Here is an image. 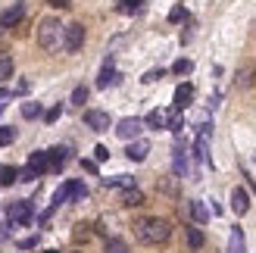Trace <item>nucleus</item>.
I'll list each match as a JSON object with an SVG mask.
<instances>
[{"label":"nucleus","mask_w":256,"mask_h":253,"mask_svg":"<svg viewBox=\"0 0 256 253\" xmlns=\"http://www.w3.org/2000/svg\"><path fill=\"white\" fill-rule=\"evenodd\" d=\"M6 219L12 225H28L32 222V204L28 200H16V204L6 206Z\"/></svg>","instance_id":"39448f33"},{"label":"nucleus","mask_w":256,"mask_h":253,"mask_svg":"<svg viewBox=\"0 0 256 253\" xmlns=\"http://www.w3.org/2000/svg\"><path fill=\"white\" fill-rule=\"evenodd\" d=\"M19 247H22V250H32V247H38V234H32V238H22V241H19Z\"/></svg>","instance_id":"f704fd0d"},{"label":"nucleus","mask_w":256,"mask_h":253,"mask_svg":"<svg viewBox=\"0 0 256 253\" xmlns=\"http://www.w3.org/2000/svg\"><path fill=\"white\" fill-rule=\"evenodd\" d=\"M4 106H6V104H4V100H0V112H4Z\"/></svg>","instance_id":"ea45409f"},{"label":"nucleus","mask_w":256,"mask_h":253,"mask_svg":"<svg viewBox=\"0 0 256 253\" xmlns=\"http://www.w3.org/2000/svg\"><path fill=\"white\" fill-rule=\"evenodd\" d=\"M25 16V4H12L4 16H0V28H12V25H19Z\"/></svg>","instance_id":"9d476101"},{"label":"nucleus","mask_w":256,"mask_h":253,"mask_svg":"<svg viewBox=\"0 0 256 253\" xmlns=\"http://www.w3.org/2000/svg\"><path fill=\"white\" fill-rule=\"evenodd\" d=\"M82 169L91 172V175H97V160H82Z\"/></svg>","instance_id":"c9c22d12"},{"label":"nucleus","mask_w":256,"mask_h":253,"mask_svg":"<svg viewBox=\"0 0 256 253\" xmlns=\"http://www.w3.org/2000/svg\"><path fill=\"white\" fill-rule=\"evenodd\" d=\"M188 16V12H184V6H172V12H169V22H182Z\"/></svg>","instance_id":"473e14b6"},{"label":"nucleus","mask_w":256,"mask_h":253,"mask_svg":"<svg viewBox=\"0 0 256 253\" xmlns=\"http://www.w3.org/2000/svg\"><path fill=\"white\" fill-rule=\"evenodd\" d=\"M47 253H56V250H47Z\"/></svg>","instance_id":"a19ab883"},{"label":"nucleus","mask_w":256,"mask_h":253,"mask_svg":"<svg viewBox=\"0 0 256 253\" xmlns=\"http://www.w3.org/2000/svg\"><path fill=\"white\" fill-rule=\"evenodd\" d=\"M188 210H190V219H194L197 225H206V222H210V210L203 206V200H190Z\"/></svg>","instance_id":"dca6fc26"},{"label":"nucleus","mask_w":256,"mask_h":253,"mask_svg":"<svg viewBox=\"0 0 256 253\" xmlns=\"http://www.w3.org/2000/svg\"><path fill=\"white\" fill-rule=\"evenodd\" d=\"M60 116H62V104H56V106H50V110L44 112V119H47V125H54V122H56Z\"/></svg>","instance_id":"7c9ffc66"},{"label":"nucleus","mask_w":256,"mask_h":253,"mask_svg":"<svg viewBox=\"0 0 256 253\" xmlns=\"http://www.w3.org/2000/svg\"><path fill=\"white\" fill-rule=\"evenodd\" d=\"M122 206H140V204H144V194H140L138 191V188H128V191H122Z\"/></svg>","instance_id":"a211bd4d"},{"label":"nucleus","mask_w":256,"mask_h":253,"mask_svg":"<svg viewBox=\"0 0 256 253\" xmlns=\"http://www.w3.org/2000/svg\"><path fill=\"white\" fill-rule=\"evenodd\" d=\"M188 244L194 247V250H200L203 247V232L200 228H188Z\"/></svg>","instance_id":"c85d7f7f"},{"label":"nucleus","mask_w":256,"mask_h":253,"mask_svg":"<svg viewBox=\"0 0 256 253\" xmlns=\"http://www.w3.org/2000/svg\"><path fill=\"white\" fill-rule=\"evenodd\" d=\"M62 38H66V25H62L60 19H41V25H38V44H41L44 50H60L62 47Z\"/></svg>","instance_id":"f03ea898"},{"label":"nucleus","mask_w":256,"mask_h":253,"mask_svg":"<svg viewBox=\"0 0 256 253\" xmlns=\"http://www.w3.org/2000/svg\"><path fill=\"white\" fill-rule=\"evenodd\" d=\"M10 97H12V91H6V88H0V100H4V104H6Z\"/></svg>","instance_id":"58836bf2"},{"label":"nucleus","mask_w":256,"mask_h":253,"mask_svg":"<svg viewBox=\"0 0 256 253\" xmlns=\"http://www.w3.org/2000/svg\"><path fill=\"white\" fill-rule=\"evenodd\" d=\"M47 4L54 6V10H69V6H72V0H47Z\"/></svg>","instance_id":"e433bc0d"},{"label":"nucleus","mask_w":256,"mask_h":253,"mask_svg":"<svg viewBox=\"0 0 256 253\" xmlns=\"http://www.w3.org/2000/svg\"><path fill=\"white\" fill-rule=\"evenodd\" d=\"M84 125L91 132H110V112H104V110H88L84 112Z\"/></svg>","instance_id":"423d86ee"},{"label":"nucleus","mask_w":256,"mask_h":253,"mask_svg":"<svg viewBox=\"0 0 256 253\" xmlns=\"http://www.w3.org/2000/svg\"><path fill=\"white\" fill-rule=\"evenodd\" d=\"M10 232H12V222H6L4 228H0V241H6V238H10Z\"/></svg>","instance_id":"4c0bfd02"},{"label":"nucleus","mask_w":256,"mask_h":253,"mask_svg":"<svg viewBox=\"0 0 256 253\" xmlns=\"http://www.w3.org/2000/svg\"><path fill=\"white\" fill-rule=\"evenodd\" d=\"M38 116H41V104H34V100L22 104V119H38Z\"/></svg>","instance_id":"393cba45"},{"label":"nucleus","mask_w":256,"mask_h":253,"mask_svg":"<svg viewBox=\"0 0 256 253\" xmlns=\"http://www.w3.org/2000/svg\"><path fill=\"white\" fill-rule=\"evenodd\" d=\"M106 188H122V191H128V188H138L132 175H116V178H104Z\"/></svg>","instance_id":"6ab92c4d"},{"label":"nucleus","mask_w":256,"mask_h":253,"mask_svg":"<svg viewBox=\"0 0 256 253\" xmlns=\"http://www.w3.org/2000/svg\"><path fill=\"white\" fill-rule=\"evenodd\" d=\"M144 125L147 128H166V125H169V110H150Z\"/></svg>","instance_id":"2eb2a0df"},{"label":"nucleus","mask_w":256,"mask_h":253,"mask_svg":"<svg viewBox=\"0 0 256 253\" xmlns=\"http://www.w3.org/2000/svg\"><path fill=\"white\" fill-rule=\"evenodd\" d=\"M69 104H72V106H84V104H88V88H84V84H78V88L72 91Z\"/></svg>","instance_id":"b1692460"},{"label":"nucleus","mask_w":256,"mask_h":253,"mask_svg":"<svg viewBox=\"0 0 256 253\" xmlns=\"http://www.w3.org/2000/svg\"><path fill=\"white\" fill-rule=\"evenodd\" d=\"M12 182H19V169L16 166H0V184H12Z\"/></svg>","instance_id":"4be33fe9"},{"label":"nucleus","mask_w":256,"mask_h":253,"mask_svg":"<svg viewBox=\"0 0 256 253\" xmlns=\"http://www.w3.org/2000/svg\"><path fill=\"white\" fill-rule=\"evenodd\" d=\"M172 72H175V75H188V72H194V62H190V60H175Z\"/></svg>","instance_id":"c756f323"},{"label":"nucleus","mask_w":256,"mask_h":253,"mask_svg":"<svg viewBox=\"0 0 256 253\" xmlns=\"http://www.w3.org/2000/svg\"><path fill=\"white\" fill-rule=\"evenodd\" d=\"M82 44H84V25H82V22H72V25H66L62 50H66V54H78V50H82Z\"/></svg>","instance_id":"20e7f679"},{"label":"nucleus","mask_w":256,"mask_h":253,"mask_svg":"<svg viewBox=\"0 0 256 253\" xmlns=\"http://www.w3.org/2000/svg\"><path fill=\"white\" fill-rule=\"evenodd\" d=\"M144 4H147V0H116V10L132 16V12H140V10H144Z\"/></svg>","instance_id":"aec40b11"},{"label":"nucleus","mask_w":256,"mask_h":253,"mask_svg":"<svg viewBox=\"0 0 256 253\" xmlns=\"http://www.w3.org/2000/svg\"><path fill=\"white\" fill-rule=\"evenodd\" d=\"M28 169L38 172V175L50 172V154H47V150H34V154L28 156Z\"/></svg>","instance_id":"f8f14e48"},{"label":"nucleus","mask_w":256,"mask_h":253,"mask_svg":"<svg viewBox=\"0 0 256 253\" xmlns=\"http://www.w3.org/2000/svg\"><path fill=\"white\" fill-rule=\"evenodd\" d=\"M162 75H166L162 69H150V72H147V75H144V78H140V82H147V84H150V82H160Z\"/></svg>","instance_id":"72a5a7b5"},{"label":"nucleus","mask_w":256,"mask_h":253,"mask_svg":"<svg viewBox=\"0 0 256 253\" xmlns=\"http://www.w3.org/2000/svg\"><path fill=\"white\" fill-rule=\"evenodd\" d=\"M119 78H122V75H119L116 69H112V62H106V66L100 69V75H97V88H100V91H106V88L119 84Z\"/></svg>","instance_id":"ddd939ff"},{"label":"nucleus","mask_w":256,"mask_h":253,"mask_svg":"<svg viewBox=\"0 0 256 253\" xmlns=\"http://www.w3.org/2000/svg\"><path fill=\"white\" fill-rule=\"evenodd\" d=\"M104 253H132V247H128L125 241H119V238H110L106 247H104Z\"/></svg>","instance_id":"5701e85b"},{"label":"nucleus","mask_w":256,"mask_h":253,"mask_svg":"<svg viewBox=\"0 0 256 253\" xmlns=\"http://www.w3.org/2000/svg\"><path fill=\"white\" fill-rule=\"evenodd\" d=\"M12 141H16V128L12 125H0V147H6Z\"/></svg>","instance_id":"a878e982"},{"label":"nucleus","mask_w":256,"mask_h":253,"mask_svg":"<svg viewBox=\"0 0 256 253\" xmlns=\"http://www.w3.org/2000/svg\"><path fill=\"white\" fill-rule=\"evenodd\" d=\"M140 132H144V119H138V116H128V119L116 122V134L122 141H138Z\"/></svg>","instance_id":"7ed1b4c3"},{"label":"nucleus","mask_w":256,"mask_h":253,"mask_svg":"<svg viewBox=\"0 0 256 253\" xmlns=\"http://www.w3.org/2000/svg\"><path fill=\"white\" fill-rule=\"evenodd\" d=\"M47 154H50V172H60V169L69 162V154H72V150H69V147H54V150H47Z\"/></svg>","instance_id":"4468645a"},{"label":"nucleus","mask_w":256,"mask_h":253,"mask_svg":"<svg viewBox=\"0 0 256 253\" xmlns=\"http://www.w3.org/2000/svg\"><path fill=\"white\" fill-rule=\"evenodd\" d=\"M172 104H175L178 110H188L190 104H194V84H190V82L178 84V88H175V97H172Z\"/></svg>","instance_id":"6e6552de"},{"label":"nucleus","mask_w":256,"mask_h":253,"mask_svg":"<svg viewBox=\"0 0 256 253\" xmlns=\"http://www.w3.org/2000/svg\"><path fill=\"white\" fill-rule=\"evenodd\" d=\"M6 78H12V60L10 56H0V84Z\"/></svg>","instance_id":"bb28decb"},{"label":"nucleus","mask_w":256,"mask_h":253,"mask_svg":"<svg viewBox=\"0 0 256 253\" xmlns=\"http://www.w3.org/2000/svg\"><path fill=\"white\" fill-rule=\"evenodd\" d=\"M182 128H184V116H182V110H178V106H172V110H169V132L178 134Z\"/></svg>","instance_id":"412c9836"},{"label":"nucleus","mask_w":256,"mask_h":253,"mask_svg":"<svg viewBox=\"0 0 256 253\" xmlns=\"http://www.w3.org/2000/svg\"><path fill=\"white\" fill-rule=\"evenodd\" d=\"M172 166H175V175H182V178L188 175V156H184L182 141H178V147H175V162H172Z\"/></svg>","instance_id":"f3484780"},{"label":"nucleus","mask_w":256,"mask_h":253,"mask_svg":"<svg viewBox=\"0 0 256 253\" xmlns=\"http://www.w3.org/2000/svg\"><path fill=\"white\" fill-rule=\"evenodd\" d=\"M134 238L140 244H150V247H160L172 238V225L160 219V216H144L134 222Z\"/></svg>","instance_id":"f257e3e1"},{"label":"nucleus","mask_w":256,"mask_h":253,"mask_svg":"<svg viewBox=\"0 0 256 253\" xmlns=\"http://www.w3.org/2000/svg\"><path fill=\"white\" fill-rule=\"evenodd\" d=\"M84 197H88L84 182H72V200H69V204H78V200H84Z\"/></svg>","instance_id":"cd10ccee"},{"label":"nucleus","mask_w":256,"mask_h":253,"mask_svg":"<svg viewBox=\"0 0 256 253\" xmlns=\"http://www.w3.org/2000/svg\"><path fill=\"white\" fill-rule=\"evenodd\" d=\"M150 154V141H144V138H138V141H128V150H125V156L132 160V162H144Z\"/></svg>","instance_id":"0eeeda50"},{"label":"nucleus","mask_w":256,"mask_h":253,"mask_svg":"<svg viewBox=\"0 0 256 253\" xmlns=\"http://www.w3.org/2000/svg\"><path fill=\"white\" fill-rule=\"evenodd\" d=\"M225 253H247V238H244V228H240V225H234L232 234H228Z\"/></svg>","instance_id":"1a4fd4ad"},{"label":"nucleus","mask_w":256,"mask_h":253,"mask_svg":"<svg viewBox=\"0 0 256 253\" xmlns=\"http://www.w3.org/2000/svg\"><path fill=\"white\" fill-rule=\"evenodd\" d=\"M94 160H97V162H106V160H110V150H106L104 144H97V147H94Z\"/></svg>","instance_id":"2f4dec72"},{"label":"nucleus","mask_w":256,"mask_h":253,"mask_svg":"<svg viewBox=\"0 0 256 253\" xmlns=\"http://www.w3.org/2000/svg\"><path fill=\"white\" fill-rule=\"evenodd\" d=\"M232 210L238 212V216H247L250 212V194L244 191V188H234L232 191Z\"/></svg>","instance_id":"9b49d317"}]
</instances>
